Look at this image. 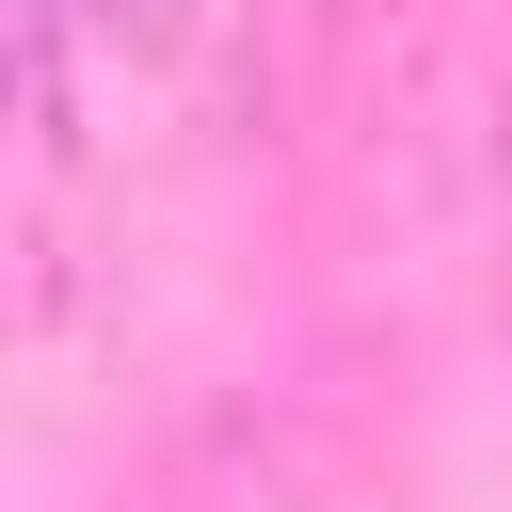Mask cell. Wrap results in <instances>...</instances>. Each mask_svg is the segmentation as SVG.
<instances>
[{
  "instance_id": "cell-1",
  "label": "cell",
  "mask_w": 512,
  "mask_h": 512,
  "mask_svg": "<svg viewBox=\"0 0 512 512\" xmlns=\"http://www.w3.org/2000/svg\"><path fill=\"white\" fill-rule=\"evenodd\" d=\"M0 128H48V0H0Z\"/></svg>"
}]
</instances>
